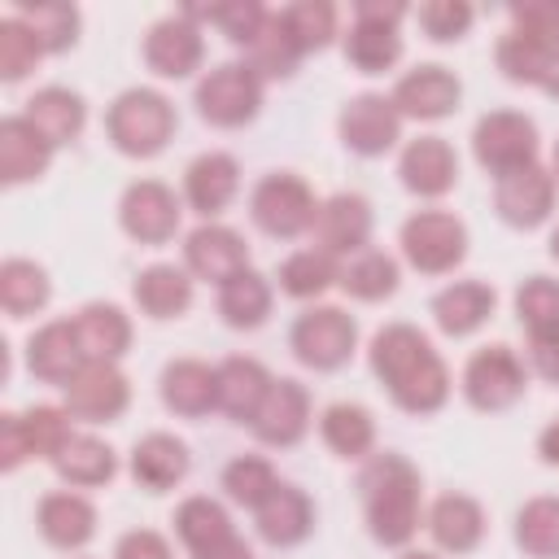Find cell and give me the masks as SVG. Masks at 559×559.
I'll return each mask as SVG.
<instances>
[{
	"label": "cell",
	"mask_w": 559,
	"mask_h": 559,
	"mask_svg": "<svg viewBox=\"0 0 559 559\" xmlns=\"http://www.w3.org/2000/svg\"><path fill=\"white\" fill-rule=\"evenodd\" d=\"M472 153L493 179L524 170V166H537V127H533V118H524L515 109H493L476 122Z\"/></svg>",
	"instance_id": "obj_8"
},
{
	"label": "cell",
	"mask_w": 559,
	"mask_h": 559,
	"mask_svg": "<svg viewBox=\"0 0 559 559\" xmlns=\"http://www.w3.org/2000/svg\"><path fill=\"white\" fill-rule=\"evenodd\" d=\"M249 214L266 236L293 240V236H306L314 227L319 201L306 188V179H297L293 170H271L258 179V188L249 197Z\"/></svg>",
	"instance_id": "obj_4"
},
{
	"label": "cell",
	"mask_w": 559,
	"mask_h": 559,
	"mask_svg": "<svg viewBox=\"0 0 559 559\" xmlns=\"http://www.w3.org/2000/svg\"><path fill=\"white\" fill-rule=\"evenodd\" d=\"M537 454H542V463L559 467V419H550V424L542 428V437H537Z\"/></svg>",
	"instance_id": "obj_58"
},
{
	"label": "cell",
	"mask_w": 559,
	"mask_h": 559,
	"mask_svg": "<svg viewBox=\"0 0 559 559\" xmlns=\"http://www.w3.org/2000/svg\"><path fill=\"white\" fill-rule=\"evenodd\" d=\"M555 175H559V144H555Z\"/></svg>",
	"instance_id": "obj_62"
},
{
	"label": "cell",
	"mask_w": 559,
	"mask_h": 559,
	"mask_svg": "<svg viewBox=\"0 0 559 559\" xmlns=\"http://www.w3.org/2000/svg\"><path fill=\"white\" fill-rule=\"evenodd\" d=\"M284 22L301 44V52H319L336 39V9L328 0H297L284 9Z\"/></svg>",
	"instance_id": "obj_49"
},
{
	"label": "cell",
	"mask_w": 559,
	"mask_h": 559,
	"mask_svg": "<svg viewBox=\"0 0 559 559\" xmlns=\"http://www.w3.org/2000/svg\"><path fill=\"white\" fill-rule=\"evenodd\" d=\"M192 22H214L231 44H249L266 17V9L258 0H227V4H205V9H183Z\"/></svg>",
	"instance_id": "obj_50"
},
{
	"label": "cell",
	"mask_w": 559,
	"mask_h": 559,
	"mask_svg": "<svg viewBox=\"0 0 559 559\" xmlns=\"http://www.w3.org/2000/svg\"><path fill=\"white\" fill-rule=\"evenodd\" d=\"M131 384L118 371V362H87L70 384H66V411L87 424H109L127 411Z\"/></svg>",
	"instance_id": "obj_16"
},
{
	"label": "cell",
	"mask_w": 559,
	"mask_h": 559,
	"mask_svg": "<svg viewBox=\"0 0 559 559\" xmlns=\"http://www.w3.org/2000/svg\"><path fill=\"white\" fill-rule=\"evenodd\" d=\"M542 92H546V96H555V100H559V61H555V66H550V70H546V79H542Z\"/></svg>",
	"instance_id": "obj_59"
},
{
	"label": "cell",
	"mask_w": 559,
	"mask_h": 559,
	"mask_svg": "<svg viewBox=\"0 0 559 559\" xmlns=\"http://www.w3.org/2000/svg\"><path fill=\"white\" fill-rule=\"evenodd\" d=\"M218 314H223V323L236 328V332L262 328L266 314H271V284H266V275H258L253 266L240 271V275H231V280L218 288Z\"/></svg>",
	"instance_id": "obj_36"
},
{
	"label": "cell",
	"mask_w": 559,
	"mask_h": 559,
	"mask_svg": "<svg viewBox=\"0 0 559 559\" xmlns=\"http://www.w3.org/2000/svg\"><path fill=\"white\" fill-rule=\"evenodd\" d=\"M555 197H559V183L546 166H524V170H511L498 179L493 188V210L502 223L528 231V227H542L550 214H555Z\"/></svg>",
	"instance_id": "obj_12"
},
{
	"label": "cell",
	"mask_w": 559,
	"mask_h": 559,
	"mask_svg": "<svg viewBox=\"0 0 559 559\" xmlns=\"http://www.w3.org/2000/svg\"><path fill=\"white\" fill-rule=\"evenodd\" d=\"M192 559H253V550H249V542H245L240 533H231V537H223V542L197 550Z\"/></svg>",
	"instance_id": "obj_57"
},
{
	"label": "cell",
	"mask_w": 559,
	"mask_h": 559,
	"mask_svg": "<svg viewBox=\"0 0 559 559\" xmlns=\"http://www.w3.org/2000/svg\"><path fill=\"white\" fill-rule=\"evenodd\" d=\"M236 192H240V166H236L231 153L210 148V153H201V157L188 162V170H183V197H188V205L201 218L223 214L236 201Z\"/></svg>",
	"instance_id": "obj_22"
},
{
	"label": "cell",
	"mask_w": 559,
	"mask_h": 559,
	"mask_svg": "<svg viewBox=\"0 0 559 559\" xmlns=\"http://www.w3.org/2000/svg\"><path fill=\"white\" fill-rule=\"evenodd\" d=\"M402 188L415 197H445L459 183V157L441 135H419L397 157Z\"/></svg>",
	"instance_id": "obj_19"
},
{
	"label": "cell",
	"mask_w": 559,
	"mask_h": 559,
	"mask_svg": "<svg viewBox=\"0 0 559 559\" xmlns=\"http://www.w3.org/2000/svg\"><path fill=\"white\" fill-rule=\"evenodd\" d=\"M319 432H323V445L341 459H371V445H376V419L367 406L358 402H332L323 415H319Z\"/></svg>",
	"instance_id": "obj_34"
},
{
	"label": "cell",
	"mask_w": 559,
	"mask_h": 559,
	"mask_svg": "<svg viewBox=\"0 0 559 559\" xmlns=\"http://www.w3.org/2000/svg\"><path fill=\"white\" fill-rule=\"evenodd\" d=\"M253 515H258V537L266 546H280V550L284 546H301L310 537V528H314V502L306 498V489H297L288 480H280V489Z\"/></svg>",
	"instance_id": "obj_24"
},
{
	"label": "cell",
	"mask_w": 559,
	"mask_h": 559,
	"mask_svg": "<svg viewBox=\"0 0 559 559\" xmlns=\"http://www.w3.org/2000/svg\"><path fill=\"white\" fill-rule=\"evenodd\" d=\"M498 306V293L485 280H454L432 297V319L445 336H472Z\"/></svg>",
	"instance_id": "obj_28"
},
{
	"label": "cell",
	"mask_w": 559,
	"mask_h": 559,
	"mask_svg": "<svg viewBox=\"0 0 559 559\" xmlns=\"http://www.w3.org/2000/svg\"><path fill=\"white\" fill-rule=\"evenodd\" d=\"M114 559H170V546L153 528H131L127 537H118Z\"/></svg>",
	"instance_id": "obj_53"
},
{
	"label": "cell",
	"mask_w": 559,
	"mask_h": 559,
	"mask_svg": "<svg viewBox=\"0 0 559 559\" xmlns=\"http://www.w3.org/2000/svg\"><path fill=\"white\" fill-rule=\"evenodd\" d=\"M175 105L153 87H127L105 114L109 144L122 157H157L175 135Z\"/></svg>",
	"instance_id": "obj_3"
},
{
	"label": "cell",
	"mask_w": 559,
	"mask_h": 559,
	"mask_svg": "<svg viewBox=\"0 0 559 559\" xmlns=\"http://www.w3.org/2000/svg\"><path fill=\"white\" fill-rule=\"evenodd\" d=\"M48 162H52V144L22 114H13V118L0 122V179L9 188L39 179L48 170Z\"/></svg>",
	"instance_id": "obj_27"
},
{
	"label": "cell",
	"mask_w": 559,
	"mask_h": 559,
	"mask_svg": "<svg viewBox=\"0 0 559 559\" xmlns=\"http://www.w3.org/2000/svg\"><path fill=\"white\" fill-rule=\"evenodd\" d=\"M188 467H192L188 445H183L179 437H170V432H148V437H140L135 450H131V476H135V485L148 489V493L175 489V485L188 476Z\"/></svg>",
	"instance_id": "obj_25"
},
{
	"label": "cell",
	"mask_w": 559,
	"mask_h": 559,
	"mask_svg": "<svg viewBox=\"0 0 559 559\" xmlns=\"http://www.w3.org/2000/svg\"><path fill=\"white\" fill-rule=\"evenodd\" d=\"M74 336H79L87 362H118L131 345V319L114 301H87L74 314Z\"/></svg>",
	"instance_id": "obj_30"
},
{
	"label": "cell",
	"mask_w": 559,
	"mask_h": 559,
	"mask_svg": "<svg viewBox=\"0 0 559 559\" xmlns=\"http://www.w3.org/2000/svg\"><path fill=\"white\" fill-rule=\"evenodd\" d=\"M183 262L197 280H210V284L223 288L231 275L249 271V245H245L240 231H231L223 223H201L183 240Z\"/></svg>",
	"instance_id": "obj_17"
},
{
	"label": "cell",
	"mask_w": 559,
	"mask_h": 559,
	"mask_svg": "<svg viewBox=\"0 0 559 559\" xmlns=\"http://www.w3.org/2000/svg\"><path fill=\"white\" fill-rule=\"evenodd\" d=\"M17 428H22V445L31 459H48L74 437L70 432V411H57V406H31L17 415Z\"/></svg>",
	"instance_id": "obj_45"
},
{
	"label": "cell",
	"mask_w": 559,
	"mask_h": 559,
	"mask_svg": "<svg viewBox=\"0 0 559 559\" xmlns=\"http://www.w3.org/2000/svg\"><path fill=\"white\" fill-rule=\"evenodd\" d=\"M402 57V35L389 22H362L354 17V26L345 31V61L362 74H384L393 61Z\"/></svg>",
	"instance_id": "obj_38"
},
{
	"label": "cell",
	"mask_w": 559,
	"mask_h": 559,
	"mask_svg": "<svg viewBox=\"0 0 559 559\" xmlns=\"http://www.w3.org/2000/svg\"><path fill=\"white\" fill-rule=\"evenodd\" d=\"M52 148H61V144H70V140H79V131H83V122H87V105H83V96L79 92H70V87H39L31 100H26V114H22Z\"/></svg>",
	"instance_id": "obj_31"
},
{
	"label": "cell",
	"mask_w": 559,
	"mask_h": 559,
	"mask_svg": "<svg viewBox=\"0 0 559 559\" xmlns=\"http://www.w3.org/2000/svg\"><path fill=\"white\" fill-rule=\"evenodd\" d=\"M550 258H559V227L550 231Z\"/></svg>",
	"instance_id": "obj_61"
},
{
	"label": "cell",
	"mask_w": 559,
	"mask_h": 559,
	"mask_svg": "<svg viewBox=\"0 0 559 559\" xmlns=\"http://www.w3.org/2000/svg\"><path fill=\"white\" fill-rule=\"evenodd\" d=\"M245 52H249V70H253L258 79H288V74L297 70V61L306 57L301 44L293 39L288 22H284V9L262 17V26H258V35L245 44Z\"/></svg>",
	"instance_id": "obj_33"
},
{
	"label": "cell",
	"mask_w": 559,
	"mask_h": 559,
	"mask_svg": "<svg viewBox=\"0 0 559 559\" xmlns=\"http://www.w3.org/2000/svg\"><path fill=\"white\" fill-rule=\"evenodd\" d=\"M44 57V44L39 35L22 22V17H4L0 22V79L4 83H17L26 79Z\"/></svg>",
	"instance_id": "obj_47"
},
{
	"label": "cell",
	"mask_w": 559,
	"mask_h": 559,
	"mask_svg": "<svg viewBox=\"0 0 559 559\" xmlns=\"http://www.w3.org/2000/svg\"><path fill=\"white\" fill-rule=\"evenodd\" d=\"M52 297L48 271L31 258H4L0 262V306L9 319H26L35 310H44Z\"/></svg>",
	"instance_id": "obj_37"
},
{
	"label": "cell",
	"mask_w": 559,
	"mask_h": 559,
	"mask_svg": "<svg viewBox=\"0 0 559 559\" xmlns=\"http://www.w3.org/2000/svg\"><path fill=\"white\" fill-rule=\"evenodd\" d=\"M515 314L520 323L533 332H555L559 328V280L550 275H528L520 288H515Z\"/></svg>",
	"instance_id": "obj_48"
},
{
	"label": "cell",
	"mask_w": 559,
	"mask_h": 559,
	"mask_svg": "<svg viewBox=\"0 0 559 559\" xmlns=\"http://www.w3.org/2000/svg\"><path fill=\"white\" fill-rule=\"evenodd\" d=\"M144 61L153 74L162 79H188L192 70H201L205 61V39H201V26L179 9L162 22L148 26L144 35Z\"/></svg>",
	"instance_id": "obj_13"
},
{
	"label": "cell",
	"mask_w": 559,
	"mask_h": 559,
	"mask_svg": "<svg viewBox=\"0 0 559 559\" xmlns=\"http://www.w3.org/2000/svg\"><path fill=\"white\" fill-rule=\"evenodd\" d=\"M358 493L380 546H406L419 533V472L402 454H371L358 472Z\"/></svg>",
	"instance_id": "obj_2"
},
{
	"label": "cell",
	"mask_w": 559,
	"mask_h": 559,
	"mask_svg": "<svg viewBox=\"0 0 559 559\" xmlns=\"http://www.w3.org/2000/svg\"><path fill=\"white\" fill-rule=\"evenodd\" d=\"M524 362L511 345H480L463 367V397L476 411H507L524 397Z\"/></svg>",
	"instance_id": "obj_9"
},
{
	"label": "cell",
	"mask_w": 559,
	"mask_h": 559,
	"mask_svg": "<svg viewBox=\"0 0 559 559\" xmlns=\"http://www.w3.org/2000/svg\"><path fill=\"white\" fill-rule=\"evenodd\" d=\"M397 262L384 253V249H362L354 258L341 262V288L354 297V301H384L397 293Z\"/></svg>",
	"instance_id": "obj_39"
},
{
	"label": "cell",
	"mask_w": 559,
	"mask_h": 559,
	"mask_svg": "<svg viewBox=\"0 0 559 559\" xmlns=\"http://www.w3.org/2000/svg\"><path fill=\"white\" fill-rule=\"evenodd\" d=\"M26 459H31V454H26V445H22L17 411H9V415H0V467L13 472V467H22Z\"/></svg>",
	"instance_id": "obj_55"
},
{
	"label": "cell",
	"mask_w": 559,
	"mask_h": 559,
	"mask_svg": "<svg viewBox=\"0 0 559 559\" xmlns=\"http://www.w3.org/2000/svg\"><path fill=\"white\" fill-rule=\"evenodd\" d=\"M367 362L376 380L389 389V397L411 415H432L450 397V371L432 341L411 323H389L371 336Z\"/></svg>",
	"instance_id": "obj_1"
},
{
	"label": "cell",
	"mask_w": 559,
	"mask_h": 559,
	"mask_svg": "<svg viewBox=\"0 0 559 559\" xmlns=\"http://www.w3.org/2000/svg\"><path fill=\"white\" fill-rule=\"evenodd\" d=\"M271 371L258 362V358H245V354H231L218 362V411H227L231 419L240 424H253L258 406L266 402L271 393Z\"/></svg>",
	"instance_id": "obj_29"
},
{
	"label": "cell",
	"mask_w": 559,
	"mask_h": 559,
	"mask_svg": "<svg viewBox=\"0 0 559 559\" xmlns=\"http://www.w3.org/2000/svg\"><path fill=\"white\" fill-rule=\"evenodd\" d=\"M52 467L66 485H79V489H92V485H105L114 480L118 472V459L114 450L100 441V437H87V432H74L57 454H52Z\"/></svg>",
	"instance_id": "obj_35"
},
{
	"label": "cell",
	"mask_w": 559,
	"mask_h": 559,
	"mask_svg": "<svg viewBox=\"0 0 559 559\" xmlns=\"http://www.w3.org/2000/svg\"><path fill=\"white\" fill-rule=\"evenodd\" d=\"M528 358H533V371L555 380L559 384V328L555 332H533L528 336Z\"/></svg>",
	"instance_id": "obj_54"
},
{
	"label": "cell",
	"mask_w": 559,
	"mask_h": 559,
	"mask_svg": "<svg viewBox=\"0 0 559 559\" xmlns=\"http://www.w3.org/2000/svg\"><path fill=\"white\" fill-rule=\"evenodd\" d=\"M175 533H179V542L197 555V550H205V546L231 537L236 528H231V515H227L214 498H201V493H197V498L179 502V511H175Z\"/></svg>",
	"instance_id": "obj_43"
},
{
	"label": "cell",
	"mask_w": 559,
	"mask_h": 559,
	"mask_svg": "<svg viewBox=\"0 0 559 559\" xmlns=\"http://www.w3.org/2000/svg\"><path fill=\"white\" fill-rule=\"evenodd\" d=\"M402 258L424 275H445L467 258V227L450 210H419L402 223Z\"/></svg>",
	"instance_id": "obj_7"
},
{
	"label": "cell",
	"mask_w": 559,
	"mask_h": 559,
	"mask_svg": "<svg viewBox=\"0 0 559 559\" xmlns=\"http://www.w3.org/2000/svg\"><path fill=\"white\" fill-rule=\"evenodd\" d=\"M223 489H227L231 502L258 511V507L280 489V476H275V467H271L266 459H258V454H240V459H231V463L223 467Z\"/></svg>",
	"instance_id": "obj_44"
},
{
	"label": "cell",
	"mask_w": 559,
	"mask_h": 559,
	"mask_svg": "<svg viewBox=\"0 0 559 559\" xmlns=\"http://www.w3.org/2000/svg\"><path fill=\"white\" fill-rule=\"evenodd\" d=\"M157 393H162L166 411H175L183 419H201L218 406V367H210L201 358H175L162 367Z\"/></svg>",
	"instance_id": "obj_21"
},
{
	"label": "cell",
	"mask_w": 559,
	"mask_h": 559,
	"mask_svg": "<svg viewBox=\"0 0 559 559\" xmlns=\"http://www.w3.org/2000/svg\"><path fill=\"white\" fill-rule=\"evenodd\" d=\"M197 114L210 127H245L258 118L262 109V79L249 70V61H223L214 70H205V79L197 83Z\"/></svg>",
	"instance_id": "obj_5"
},
{
	"label": "cell",
	"mask_w": 559,
	"mask_h": 559,
	"mask_svg": "<svg viewBox=\"0 0 559 559\" xmlns=\"http://www.w3.org/2000/svg\"><path fill=\"white\" fill-rule=\"evenodd\" d=\"M26 367H31L35 380L66 389V384L87 367V354H83V345H79V336H74V319H52V323H44V328L31 336V345H26Z\"/></svg>",
	"instance_id": "obj_20"
},
{
	"label": "cell",
	"mask_w": 559,
	"mask_h": 559,
	"mask_svg": "<svg viewBox=\"0 0 559 559\" xmlns=\"http://www.w3.org/2000/svg\"><path fill=\"white\" fill-rule=\"evenodd\" d=\"M179 197L162 179H135L118 201V223L140 245H166L179 231Z\"/></svg>",
	"instance_id": "obj_11"
},
{
	"label": "cell",
	"mask_w": 559,
	"mask_h": 559,
	"mask_svg": "<svg viewBox=\"0 0 559 559\" xmlns=\"http://www.w3.org/2000/svg\"><path fill=\"white\" fill-rule=\"evenodd\" d=\"M288 345H293L301 367L336 371V367L349 362V354L358 345V323L341 306H310V310L297 314V323L288 332Z\"/></svg>",
	"instance_id": "obj_6"
},
{
	"label": "cell",
	"mask_w": 559,
	"mask_h": 559,
	"mask_svg": "<svg viewBox=\"0 0 559 559\" xmlns=\"http://www.w3.org/2000/svg\"><path fill=\"white\" fill-rule=\"evenodd\" d=\"M131 293H135V306L148 319H179L192 306V280H188V271H179L170 262L144 266L131 284Z\"/></svg>",
	"instance_id": "obj_32"
},
{
	"label": "cell",
	"mask_w": 559,
	"mask_h": 559,
	"mask_svg": "<svg viewBox=\"0 0 559 559\" xmlns=\"http://www.w3.org/2000/svg\"><path fill=\"white\" fill-rule=\"evenodd\" d=\"M515 546L528 559H559V498H533L520 507Z\"/></svg>",
	"instance_id": "obj_42"
},
{
	"label": "cell",
	"mask_w": 559,
	"mask_h": 559,
	"mask_svg": "<svg viewBox=\"0 0 559 559\" xmlns=\"http://www.w3.org/2000/svg\"><path fill=\"white\" fill-rule=\"evenodd\" d=\"M35 524H39V537L57 550H79L96 537V507L83 498V493H70V489H57L48 498H39V511H35Z\"/></svg>",
	"instance_id": "obj_23"
},
{
	"label": "cell",
	"mask_w": 559,
	"mask_h": 559,
	"mask_svg": "<svg viewBox=\"0 0 559 559\" xmlns=\"http://www.w3.org/2000/svg\"><path fill=\"white\" fill-rule=\"evenodd\" d=\"M498 70L511 79V83H528V87H542V79H546V70L559 61V57H550L546 48H537L533 39H524V35H515V31H507L502 39H498Z\"/></svg>",
	"instance_id": "obj_46"
},
{
	"label": "cell",
	"mask_w": 559,
	"mask_h": 559,
	"mask_svg": "<svg viewBox=\"0 0 559 559\" xmlns=\"http://www.w3.org/2000/svg\"><path fill=\"white\" fill-rule=\"evenodd\" d=\"M389 100H393V109H397L402 118L437 122V118H445V114L459 109V100H463V83H459L445 66L428 61V66L406 70V74L397 79V87H393Z\"/></svg>",
	"instance_id": "obj_14"
},
{
	"label": "cell",
	"mask_w": 559,
	"mask_h": 559,
	"mask_svg": "<svg viewBox=\"0 0 559 559\" xmlns=\"http://www.w3.org/2000/svg\"><path fill=\"white\" fill-rule=\"evenodd\" d=\"M354 17H362V22H389V26H397V22L406 17V4H402V0H358V4H354Z\"/></svg>",
	"instance_id": "obj_56"
},
{
	"label": "cell",
	"mask_w": 559,
	"mask_h": 559,
	"mask_svg": "<svg viewBox=\"0 0 559 559\" xmlns=\"http://www.w3.org/2000/svg\"><path fill=\"white\" fill-rule=\"evenodd\" d=\"M249 428H253V437L262 445H280V450L284 445H297L310 432V393H306V384L275 380Z\"/></svg>",
	"instance_id": "obj_18"
},
{
	"label": "cell",
	"mask_w": 559,
	"mask_h": 559,
	"mask_svg": "<svg viewBox=\"0 0 559 559\" xmlns=\"http://www.w3.org/2000/svg\"><path fill=\"white\" fill-rule=\"evenodd\" d=\"M402 559H437V555H432V550H406Z\"/></svg>",
	"instance_id": "obj_60"
},
{
	"label": "cell",
	"mask_w": 559,
	"mask_h": 559,
	"mask_svg": "<svg viewBox=\"0 0 559 559\" xmlns=\"http://www.w3.org/2000/svg\"><path fill=\"white\" fill-rule=\"evenodd\" d=\"M415 17H419V26H424L428 39L450 44V39H463L467 35V26H472L476 13H472L467 0H428V4L415 9Z\"/></svg>",
	"instance_id": "obj_52"
},
{
	"label": "cell",
	"mask_w": 559,
	"mask_h": 559,
	"mask_svg": "<svg viewBox=\"0 0 559 559\" xmlns=\"http://www.w3.org/2000/svg\"><path fill=\"white\" fill-rule=\"evenodd\" d=\"M511 31L559 57V0H524L511 4Z\"/></svg>",
	"instance_id": "obj_51"
},
{
	"label": "cell",
	"mask_w": 559,
	"mask_h": 559,
	"mask_svg": "<svg viewBox=\"0 0 559 559\" xmlns=\"http://www.w3.org/2000/svg\"><path fill=\"white\" fill-rule=\"evenodd\" d=\"M336 135L349 153L358 157H380L402 140V114L393 109L389 96L380 92H362L354 100H345L341 118H336Z\"/></svg>",
	"instance_id": "obj_10"
},
{
	"label": "cell",
	"mask_w": 559,
	"mask_h": 559,
	"mask_svg": "<svg viewBox=\"0 0 559 559\" xmlns=\"http://www.w3.org/2000/svg\"><path fill=\"white\" fill-rule=\"evenodd\" d=\"M314 249L332 253V258H354L367 249L371 240V205L367 197L358 192H336L328 201H319V214H314Z\"/></svg>",
	"instance_id": "obj_15"
},
{
	"label": "cell",
	"mask_w": 559,
	"mask_h": 559,
	"mask_svg": "<svg viewBox=\"0 0 559 559\" xmlns=\"http://www.w3.org/2000/svg\"><path fill=\"white\" fill-rule=\"evenodd\" d=\"M428 533L441 550L450 555H467L480 546L485 537V507L472 493H441L428 507Z\"/></svg>",
	"instance_id": "obj_26"
},
{
	"label": "cell",
	"mask_w": 559,
	"mask_h": 559,
	"mask_svg": "<svg viewBox=\"0 0 559 559\" xmlns=\"http://www.w3.org/2000/svg\"><path fill=\"white\" fill-rule=\"evenodd\" d=\"M13 17H22V22L39 35L44 52H66V48H74L79 22H83L79 9L66 4V0H17Z\"/></svg>",
	"instance_id": "obj_40"
},
{
	"label": "cell",
	"mask_w": 559,
	"mask_h": 559,
	"mask_svg": "<svg viewBox=\"0 0 559 559\" xmlns=\"http://www.w3.org/2000/svg\"><path fill=\"white\" fill-rule=\"evenodd\" d=\"M336 280H341V266L323 249H297V253H288L280 262V288L288 297H297V301H310V297L328 293Z\"/></svg>",
	"instance_id": "obj_41"
}]
</instances>
